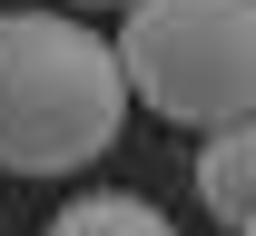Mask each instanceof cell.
I'll return each mask as SVG.
<instances>
[{
	"instance_id": "1",
	"label": "cell",
	"mask_w": 256,
	"mask_h": 236,
	"mask_svg": "<svg viewBox=\"0 0 256 236\" xmlns=\"http://www.w3.org/2000/svg\"><path fill=\"white\" fill-rule=\"evenodd\" d=\"M128 59L69 10H0V168L79 177L128 128Z\"/></svg>"
},
{
	"instance_id": "2",
	"label": "cell",
	"mask_w": 256,
	"mask_h": 236,
	"mask_svg": "<svg viewBox=\"0 0 256 236\" xmlns=\"http://www.w3.org/2000/svg\"><path fill=\"white\" fill-rule=\"evenodd\" d=\"M118 59L138 108L178 128L256 118V0H128Z\"/></svg>"
},
{
	"instance_id": "3",
	"label": "cell",
	"mask_w": 256,
	"mask_h": 236,
	"mask_svg": "<svg viewBox=\"0 0 256 236\" xmlns=\"http://www.w3.org/2000/svg\"><path fill=\"white\" fill-rule=\"evenodd\" d=\"M197 207L217 227H246L256 217V118L207 128V148H197Z\"/></svg>"
},
{
	"instance_id": "4",
	"label": "cell",
	"mask_w": 256,
	"mask_h": 236,
	"mask_svg": "<svg viewBox=\"0 0 256 236\" xmlns=\"http://www.w3.org/2000/svg\"><path fill=\"white\" fill-rule=\"evenodd\" d=\"M50 236H178V227H168V207H148V197H69L60 217H50Z\"/></svg>"
},
{
	"instance_id": "5",
	"label": "cell",
	"mask_w": 256,
	"mask_h": 236,
	"mask_svg": "<svg viewBox=\"0 0 256 236\" xmlns=\"http://www.w3.org/2000/svg\"><path fill=\"white\" fill-rule=\"evenodd\" d=\"M69 10H128V0H69Z\"/></svg>"
},
{
	"instance_id": "6",
	"label": "cell",
	"mask_w": 256,
	"mask_h": 236,
	"mask_svg": "<svg viewBox=\"0 0 256 236\" xmlns=\"http://www.w3.org/2000/svg\"><path fill=\"white\" fill-rule=\"evenodd\" d=\"M236 236H256V217H246V227H236Z\"/></svg>"
}]
</instances>
